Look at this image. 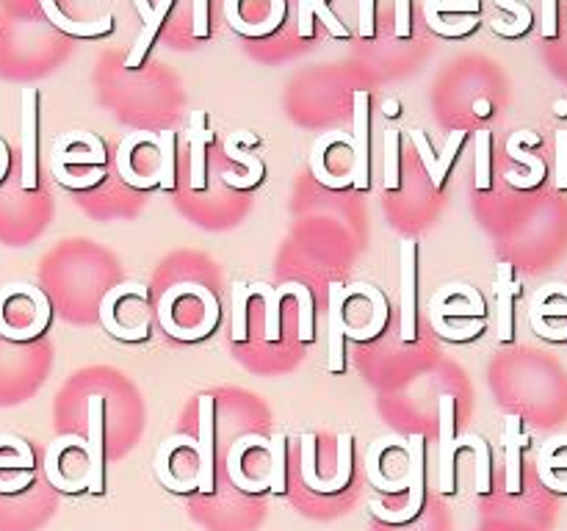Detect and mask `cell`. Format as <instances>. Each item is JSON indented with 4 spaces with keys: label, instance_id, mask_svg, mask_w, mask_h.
<instances>
[{
    "label": "cell",
    "instance_id": "1",
    "mask_svg": "<svg viewBox=\"0 0 567 531\" xmlns=\"http://www.w3.org/2000/svg\"><path fill=\"white\" fill-rule=\"evenodd\" d=\"M424 484H426V446L424 435L410 437V471H407V487H410V502L401 512H388L379 502L371 504V512L385 523H410L412 518H419L424 509Z\"/></svg>",
    "mask_w": 567,
    "mask_h": 531
},
{
    "label": "cell",
    "instance_id": "2",
    "mask_svg": "<svg viewBox=\"0 0 567 531\" xmlns=\"http://www.w3.org/2000/svg\"><path fill=\"white\" fill-rule=\"evenodd\" d=\"M532 327L540 338L567 340V286H545L534 297Z\"/></svg>",
    "mask_w": 567,
    "mask_h": 531
},
{
    "label": "cell",
    "instance_id": "3",
    "mask_svg": "<svg viewBox=\"0 0 567 531\" xmlns=\"http://www.w3.org/2000/svg\"><path fill=\"white\" fill-rule=\"evenodd\" d=\"M371 95L365 89L354 92V136H352V185L358 192L371 189Z\"/></svg>",
    "mask_w": 567,
    "mask_h": 531
},
{
    "label": "cell",
    "instance_id": "4",
    "mask_svg": "<svg viewBox=\"0 0 567 531\" xmlns=\"http://www.w3.org/2000/svg\"><path fill=\"white\" fill-rule=\"evenodd\" d=\"M86 457H89V482L86 487L100 496L106 490V399L92 396L89 399V441H86Z\"/></svg>",
    "mask_w": 567,
    "mask_h": 531
},
{
    "label": "cell",
    "instance_id": "5",
    "mask_svg": "<svg viewBox=\"0 0 567 531\" xmlns=\"http://www.w3.org/2000/svg\"><path fill=\"white\" fill-rule=\"evenodd\" d=\"M419 244L412 239L401 241V340L405 343H415L419 338V318H415V282H419Z\"/></svg>",
    "mask_w": 567,
    "mask_h": 531
},
{
    "label": "cell",
    "instance_id": "6",
    "mask_svg": "<svg viewBox=\"0 0 567 531\" xmlns=\"http://www.w3.org/2000/svg\"><path fill=\"white\" fill-rule=\"evenodd\" d=\"M216 399L214 396H203L200 399V437H197V487L205 496H210L216 490V468H214V451H216Z\"/></svg>",
    "mask_w": 567,
    "mask_h": 531
},
{
    "label": "cell",
    "instance_id": "7",
    "mask_svg": "<svg viewBox=\"0 0 567 531\" xmlns=\"http://www.w3.org/2000/svg\"><path fill=\"white\" fill-rule=\"evenodd\" d=\"M329 324H327V371L329 374H343L347 371V352H343V338L349 333L347 324V297L349 291L340 282H329Z\"/></svg>",
    "mask_w": 567,
    "mask_h": 531
},
{
    "label": "cell",
    "instance_id": "8",
    "mask_svg": "<svg viewBox=\"0 0 567 531\" xmlns=\"http://www.w3.org/2000/svg\"><path fill=\"white\" fill-rule=\"evenodd\" d=\"M39 92L25 89L23 92V189L25 192H36L39 189Z\"/></svg>",
    "mask_w": 567,
    "mask_h": 531
},
{
    "label": "cell",
    "instance_id": "9",
    "mask_svg": "<svg viewBox=\"0 0 567 531\" xmlns=\"http://www.w3.org/2000/svg\"><path fill=\"white\" fill-rule=\"evenodd\" d=\"M133 3H136L144 25H142V34L136 36V45H133V50L125 59L128 70H138V67H142V61L147 59V53L153 50V45H156L158 34H161L169 9H174L178 0H158L156 7H149V0H133Z\"/></svg>",
    "mask_w": 567,
    "mask_h": 531
},
{
    "label": "cell",
    "instance_id": "10",
    "mask_svg": "<svg viewBox=\"0 0 567 531\" xmlns=\"http://www.w3.org/2000/svg\"><path fill=\"white\" fill-rule=\"evenodd\" d=\"M410 136H412V144H415V149H419L421 161H424L426 174H430L432 185H435L437 192H441L443 185H446L448 172H451L454 158H457V153H460V149H462V142H466L468 133L462 131V128H460V131L448 133L446 147H443V153L437 158L432 156V147H430V142H426V133L424 131H412Z\"/></svg>",
    "mask_w": 567,
    "mask_h": 531
},
{
    "label": "cell",
    "instance_id": "11",
    "mask_svg": "<svg viewBox=\"0 0 567 531\" xmlns=\"http://www.w3.org/2000/svg\"><path fill=\"white\" fill-rule=\"evenodd\" d=\"M523 448H529V435L520 432V415H509L504 430V490L509 496L523 493Z\"/></svg>",
    "mask_w": 567,
    "mask_h": 531
},
{
    "label": "cell",
    "instance_id": "12",
    "mask_svg": "<svg viewBox=\"0 0 567 531\" xmlns=\"http://www.w3.org/2000/svg\"><path fill=\"white\" fill-rule=\"evenodd\" d=\"M454 415H457V401L454 396H443L437 405V419H441V493L451 496L454 490V454L460 448L457 432H454Z\"/></svg>",
    "mask_w": 567,
    "mask_h": 531
},
{
    "label": "cell",
    "instance_id": "13",
    "mask_svg": "<svg viewBox=\"0 0 567 531\" xmlns=\"http://www.w3.org/2000/svg\"><path fill=\"white\" fill-rule=\"evenodd\" d=\"M520 297V282L515 280L512 263H498L496 277V302H498V340L512 343L515 340V299Z\"/></svg>",
    "mask_w": 567,
    "mask_h": 531
},
{
    "label": "cell",
    "instance_id": "14",
    "mask_svg": "<svg viewBox=\"0 0 567 531\" xmlns=\"http://www.w3.org/2000/svg\"><path fill=\"white\" fill-rule=\"evenodd\" d=\"M214 142V133L208 128V113L194 111L192 113V189L194 192H205L208 185V161H205V153H208V144Z\"/></svg>",
    "mask_w": 567,
    "mask_h": 531
},
{
    "label": "cell",
    "instance_id": "15",
    "mask_svg": "<svg viewBox=\"0 0 567 531\" xmlns=\"http://www.w3.org/2000/svg\"><path fill=\"white\" fill-rule=\"evenodd\" d=\"M322 17V23L327 25V31L338 39H349V31L343 28L338 17L333 14L327 0H299V36L302 39H313V17Z\"/></svg>",
    "mask_w": 567,
    "mask_h": 531
},
{
    "label": "cell",
    "instance_id": "16",
    "mask_svg": "<svg viewBox=\"0 0 567 531\" xmlns=\"http://www.w3.org/2000/svg\"><path fill=\"white\" fill-rule=\"evenodd\" d=\"M484 299L479 297L476 291H471L466 297V302L460 299H448L437 293L432 299V322H446L448 316L451 318H484Z\"/></svg>",
    "mask_w": 567,
    "mask_h": 531
},
{
    "label": "cell",
    "instance_id": "17",
    "mask_svg": "<svg viewBox=\"0 0 567 531\" xmlns=\"http://www.w3.org/2000/svg\"><path fill=\"white\" fill-rule=\"evenodd\" d=\"M225 153H227V158H233V161L244 164V167H246L244 178H239V174H233V172L221 174V178H225V183L233 185V189H255V185L263 180V174H266V167H263L261 158H255L252 153L241 149L239 144L233 142V138H227V142H225Z\"/></svg>",
    "mask_w": 567,
    "mask_h": 531
},
{
    "label": "cell",
    "instance_id": "18",
    "mask_svg": "<svg viewBox=\"0 0 567 531\" xmlns=\"http://www.w3.org/2000/svg\"><path fill=\"white\" fill-rule=\"evenodd\" d=\"M354 288H358L360 293H365V297L371 299V316H369V322L363 324V329H360V327L349 329L347 338L371 340V338H376V335L383 333L385 324H388V302H385V297L376 291L374 286H363V282H360V286H354Z\"/></svg>",
    "mask_w": 567,
    "mask_h": 531
},
{
    "label": "cell",
    "instance_id": "19",
    "mask_svg": "<svg viewBox=\"0 0 567 531\" xmlns=\"http://www.w3.org/2000/svg\"><path fill=\"white\" fill-rule=\"evenodd\" d=\"M252 297H263V302H266V340L269 343H277V340L282 338V316H280V302L282 297H291L288 293V282L280 288H269L263 286V282H257V286H250Z\"/></svg>",
    "mask_w": 567,
    "mask_h": 531
},
{
    "label": "cell",
    "instance_id": "20",
    "mask_svg": "<svg viewBox=\"0 0 567 531\" xmlns=\"http://www.w3.org/2000/svg\"><path fill=\"white\" fill-rule=\"evenodd\" d=\"M43 9H45V14H48L50 20H53L56 28L67 31V34H72V36H84V39H95V36H106V34H111V31H113V17H111V14H106V17L97 20V23L86 25V23H72V20L67 17V14H61L59 9L53 7V0H43Z\"/></svg>",
    "mask_w": 567,
    "mask_h": 531
},
{
    "label": "cell",
    "instance_id": "21",
    "mask_svg": "<svg viewBox=\"0 0 567 531\" xmlns=\"http://www.w3.org/2000/svg\"><path fill=\"white\" fill-rule=\"evenodd\" d=\"M457 441H460V448L476 451V493L479 496H490V490H493V454H490L487 441L479 435H466L457 437Z\"/></svg>",
    "mask_w": 567,
    "mask_h": 531
},
{
    "label": "cell",
    "instance_id": "22",
    "mask_svg": "<svg viewBox=\"0 0 567 531\" xmlns=\"http://www.w3.org/2000/svg\"><path fill=\"white\" fill-rule=\"evenodd\" d=\"M520 136H523V131H518L509 136L507 153H509V158H515V161H520L529 167V174H526V180L520 183V192H529V189H538V185L545 180V164L540 156H532L529 149L520 147Z\"/></svg>",
    "mask_w": 567,
    "mask_h": 531
},
{
    "label": "cell",
    "instance_id": "23",
    "mask_svg": "<svg viewBox=\"0 0 567 531\" xmlns=\"http://www.w3.org/2000/svg\"><path fill=\"white\" fill-rule=\"evenodd\" d=\"M476 192H490L493 189V136L490 131L476 133Z\"/></svg>",
    "mask_w": 567,
    "mask_h": 531
},
{
    "label": "cell",
    "instance_id": "24",
    "mask_svg": "<svg viewBox=\"0 0 567 531\" xmlns=\"http://www.w3.org/2000/svg\"><path fill=\"white\" fill-rule=\"evenodd\" d=\"M291 286V297L299 302V340L302 343H313L316 338V322H313V293L311 288L302 282H288Z\"/></svg>",
    "mask_w": 567,
    "mask_h": 531
},
{
    "label": "cell",
    "instance_id": "25",
    "mask_svg": "<svg viewBox=\"0 0 567 531\" xmlns=\"http://www.w3.org/2000/svg\"><path fill=\"white\" fill-rule=\"evenodd\" d=\"M401 133L399 131H385V189L388 192H399L401 178H399V156H401Z\"/></svg>",
    "mask_w": 567,
    "mask_h": 531
},
{
    "label": "cell",
    "instance_id": "26",
    "mask_svg": "<svg viewBox=\"0 0 567 531\" xmlns=\"http://www.w3.org/2000/svg\"><path fill=\"white\" fill-rule=\"evenodd\" d=\"M250 299H252V291L250 286H236L233 291V340L236 343H246V338H250Z\"/></svg>",
    "mask_w": 567,
    "mask_h": 531
},
{
    "label": "cell",
    "instance_id": "27",
    "mask_svg": "<svg viewBox=\"0 0 567 531\" xmlns=\"http://www.w3.org/2000/svg\"><path fill=\"white\" fill-rule=\"evenodd\" d=\"M158 147H161V185L164 192H174V185H178V169H174V133L172 131H164L158 136Z\"/></svg>",
    "mask_w": 567,
    "mask_h": 531
},
{
    "label": "cell",
    "instance_id": "28",
    "mask_svg": "<svg viewBox=\"0 0 567 531\" xmlns=\"http://www.w3.org/2000/svg\"><path fill=\"white\" fill-rule=\"evenodd\" d=\"M269 451H272L269 487L272 493L282 496V493H286V435H277L275 441L269 443Z\"/></svg>",
    "mask_w": 567,
    "mask_h": 531
},
{
    "label": "cell",
    "instance_id": "29",
    "mask_svg": "<svg viewBox=\"0 0 567 531\" xmlns=\"http://www.w3.org/2000/svg\"><path fill=\"white\" fill-rule=\"evenodd\" d=\"M498 7L502 9H509V12L515 14L512 25H507L504 31H498L502 36H509V39H518V36L529 34V28H532V9L523 7V3H518V0H496Z\"/></svg>",
    "mask_w": 567,
    "mask_h": 531
},
{
    "label": "cell",
    "instance_id": "30",
    "mask_svg": "<svg viewBox=\"0 0 567 531\" xmlns=\"http://www.w3.org/2000/svg\"><path fill=\"white\" fill-rule=\"evenodd\" d=\"M352 479V435L338 437V473L333 479V493L340 490L343 484H349Z\"/></svg>",
    "mask_w": 567,
    "mask_h": 531
},
{
    "label": "cell",
    "instance_id": "31",
    "mask_svg": "<svg viewBox=\"0 0 567 531\" xmlns=\"http://www.w3.org/2000/svg\"><path fill=\"white\" fill-rule=\"evenodd\" d=\"M556 189L567 192V131L556 133Z\"/></svg>",
    "mask_w": 567,
    "mask_h": 531
},
{
    "label": "cell",
    "instance_id": "32",
    "mask_svg": "<svg viewBox=\"0 0 567 531\" xmlns=\"http://www.w3.org/2000/svg\"><path fill=\"white\" fill-rule=\"evenodd\" d=\"M194 36H197V39H208L210 36L208 0H194Z\"/></svg>",
    "mask_w": 567,
    "mask_h": 531
},
{
    "label": "cell",
    "instance_id": "33",
    "mask_svg": "<svg viewBox=\"0 0 567 531\" xmlns=\"http://www.w3.org/2000/svg\"><path fill=\"white\" fill-rule=\"evenodd\" d=\"M374 36V0H360V39Z\"/></svg>",
    "mask_w": 567,
    "mask_h": 531
},
{
    "label": "cell",
    "instance_id": "34",
    "mask_svg": "<svg viewBox=\"0 0 567 531\" xmlns=\"http://www.w3.org/2000/svg\"><path fill=\"white\" fill-rule=\"evenodd\" d=\"M410 34V0H396V36L407 39Z\"/></svg>",
    "mask_w": 567,
    "mask_h": 531
},
{
    "label": "cell",
    "instance_id": "35",
    "mask_svg": "<svg viewBox=\"0 0 567 531\" xmlns=\"http://www.w3.org/2000/svg\"><path fill=\"white\" fill-rule=\"evenodd\" d=\"M543 36L545 39L559 36V28H556V0H543Z\"/></svg>",
    "mask_w": 567,
    "mask_h": 531
},
{
    "label": "cell",
    "instance_id": "36",
    "mask_svg": "<svg viewBox=\"0 0 567 531\" xmlns=\"http://www.w3.org/2000/svg\"><path fill=\"white\" fill-rule=\"evenodd\" d=\"M473 113H476V117H482V120H487V117L493 111H490V102L487 100H476V102H473Z\"/></svg>",
    "mask_w": 567,
    "mask_h": 531
},
{
    "label": "cell",
    "instance_id": "37",
    "mask_svg": "<svg viewBox=\"0 0 567 531\" xmlns=\"http://www.w3.org/2000/svg\"><path fill=\"white\" fill-rule=\"evenodd\" d=\"M399 102H396V100H385V117H394V120H396V117H399Z\"/></svg>",
    "mask_w": 567,
    "mask_h": 531
},
{
    "label": "cell",
    "instance_id": "38",
    "mask_svg": "<svg viewBox=\"0 0 567 531\" xmlns=\"http://www.w3.org/2000/svg\"><path fill=\"white\" fill-rule=\"evenodd\" d=\"M554 113H556V117H562V120H565V117H567V100H556L554 102Z\"/></svg>",
    "mask_w": 567,
    "mask_h": 531
}]
</instances>
